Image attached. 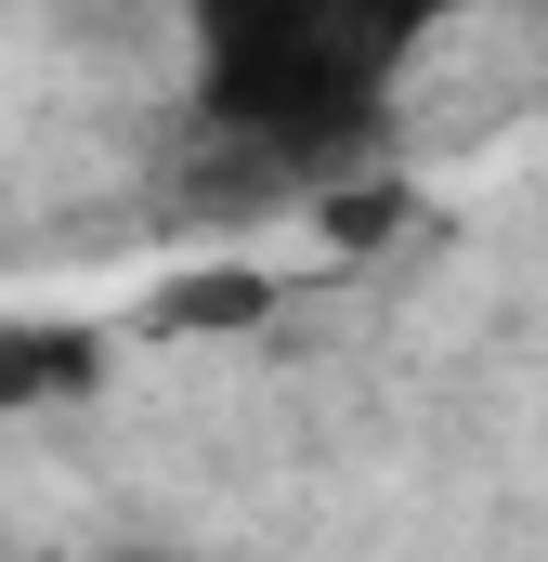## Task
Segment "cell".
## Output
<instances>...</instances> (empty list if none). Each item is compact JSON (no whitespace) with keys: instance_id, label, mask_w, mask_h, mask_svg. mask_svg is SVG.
Instances as JSON below:
<instances>
[{"instance_id":"1","label":"cell","mask_w":548,"mask_h":562,"mask_svg":"<svg viewBox=\"0 0 548 562\" xmlns=\"http://www.w3.org/2000/svg\"><path fill=\"white\" fill-rule=\"evenodd\" d=\"M418 53L406 13H327V0H249L196 26V157L183 196L209 223L274 196H340L379 144V92Z\"/></svg>"},{"instance_id":"2","label":"cell","mask_w":548,"mask_h":562,"mask_svg":"<svg viewBox=\"0 0 548 562\" xmlns=\"http://www.w3.org/2000/svg\"><path fill=\"white\" fill-rule=\"evenodd\" d=\"M105 380V340L92 327H66V314H26V327H0V419H26V406H66V393H92Z\"/></svg>"},{"instance_id":"3","label":"cell","mask_w":548,"mask_h":562,"mask_svg":"<svg viewBox=\"0 0 548 562\" xmlns=\"http://www.w3.org/2000/svg\"><path fill=\"white\" fill-rule=\"evenodd\" d=\"M249 314H274V276H183V288H157V327H249Z\"/></svg>"}]
</instances>
